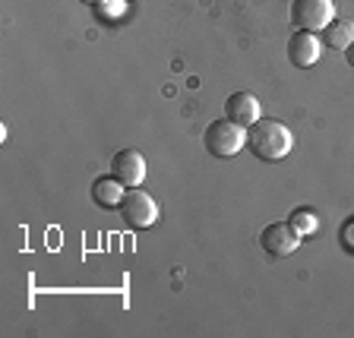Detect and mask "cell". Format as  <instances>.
Listing matches in <instances>:
<instances>
[{"instance_id":"cell-1","label":"cell","mask_w":354,"mask_h":338,"mask_svg":"<svg viewBox=\"0 0 354 338\" xmlns=\"http://www.w3.org/2000/svg\"><path fill=\"white\" fill-rule=\"evenodd\" d=\"M247 146L257 158L263 162H281L291 155V146H295V136L281 120L272 118H259L253 126H247Z\"/></svg>"},{"instance_id":"cell-2","label":"cell","mask_w":354,"mask_h":338,"mask_svg":"<svg viewBox=\"0 0 354 338\" xmlns=\"http://www.w3.org/2000/svg\"><path fill=\"white\" fill-rule=\"evenodd\" d=\"M203 146H206L209 155L215 158H234L243 146H247V126L234 124V120L221 118V120H212L203 133Z\"/></svg>"},{"instance_id":"cell-3","label":"cell","mask_w":354,"mask_h":338,"mask_svg":"<svg viewBox=\"0 0 354 338\" xmlns=\"http://www.w3.org/2000/svg\"><path fill=\"white\" fill-rule=\"evenodd\" d=\"M120 218L127 228L133 231H146L158 218V203L149 196L142 187H127L124 199H120Z\"/></svg>"},{"instance_id":"cell-4","label":"cell","mask_w":354,"mask_h":338,"mask_svg":"<svg viewBox=\"0 0 354 338\" xmlns=\"http://www.w3.org/2000/svg\"><path fill=\"white\" fill-rule=\"evenodd\" d=\"M335 19L332 0H291V26L307 32H323Z\"/></svg>"},{"instance_id":"cell-5","label":"cell","mask_w":354,"mask_h":338,"mask_svg":"<svg viewBox=\"0 0 354 338\" xmlns=\"http://www.w3.org/2000/svg\"><path fill=\"white\" fill-rule=\"evenodd\" d=\"M259 247L275 259L291 256V253L301 247V234H297L288 221H272V225H266L263 234H259Z\"/></svg>"},{"instance_id":"cell-6","label":"cell","mask_w":354,"mask_h":338,"mask_svg":"<svg viewBox=\"0 0 354 338\" xmlns=\"http://www.w3.org/2000/svg\"><path fill=\"white\" fill-rule=\"evenodd\" d=\"M319 54H323V38L317 32H307V29L291 32V38H288V60H291V66L307 70V66H313L319 60Z\"/></svg>"},{"instance_id":"cell-7","label":"cell","mask_w":354,"mask_h":338,"mask_svg":"<svg viewBox=\"0 0 354 338\" xmlns=\"http://www.w3.org/2000/svg\"><path fill=\"white\" fill-rule=\"evenodd\" d=\"M111 174L118 177L124 187H140L146 180V158L140 149H120L111 158Z\"/></svg>"},{"instance_id":"cell-8","label":"cell","mask_w":354,"mask_h":338,"mask_svg":"<svg viewBox=\"0 0 354 338\" xmlns=\"http://www.w3.org/2000/svg\"><path fill=\"white\" fill-rule=\"evenodd\" d=\"M225 118L234 120L241 126H253L263 114H259V98L253 92H231L225 102Z\"/></svg>"},{"instance_id":"cell-9","label":"cell","mask_w":354,"mask_h":338,"mask_svg":"<svg viewBox=\"0 0 354 338\" xmlns=\"http://www.w3.org/2000/svg\"><path fill=\"white\" fill-rule=\"evenodd\" d=\"M124 193H127V187L120 184L114 174H108V177H95L92 180V203L95 206H102V209H120V199H124Z\"/></svg>"},{"instance_id":"cell-10","label":"cell","mask_w":354,"mask_h":338,"mask_svg":"<svg viewBox=\"0 0 354 338\" xmlns=\"http://www.w3.org/2000/svg\"><path fill=\"white\" fill-rule=\"evenodd\" d=\"M319 35H323L326 48H332V51H345L348 44L354 41V22L351 19H339V16H335V19H332Z\"/></svg>"},{"instance_id":"cell-11","label":"cell","mask_w":354,"mask_h":338,"mask_svg":"<svg viewBox=\"0 0 354 338\" xmlns=\"http://www.w3.org/2000/svg\"><path fill=\"white\" fill-rule=\"evenodd\" d=\"M288 225H291V228H295L301 237L317 234V228H319L317 215L310 212V209H295V212H291V218H288Z\"/></svg>"},{"instance_id":"cell-12","label":"cell","mask_w":354,"mask_h":338,"mask_svg":"<svg viewBox=\"0 0 354 338\" xmlns=\"http://www.w3.org/2000/svg\"><path fill=\"white\" fill-rule=\"evenodd\" d=\"M124 3L127 0H98L95 3L98 19H118V16L124 13Z\"/></svg>"},{"instance_id":"cell-13","label":"cell","mask_w":354,"mask_h":338,"mask_svg":"<svg viewBox=\"0 0 354 338\" xmlns=\"http://www.w3.org/2000/svg\"><path fill=\"white\" fill-rule=\"evenodd\" d=\"M342 243H345L348 250L354 253V218L345 221V228H342Z\"/></svg>"},{"instance_id":"cell-14","label":"cell","mask_w":354,"mask_h":338,"mask_svg":"<svg viewBox=\"0 0 354 338\" xmlns=\"http://www.w3.org/2000/svg\"><path fill=\"white\" fill-rule=\"evenodd\" d=\"M345 60H348V66H351V70H354V41L345 48Z\"/></svg>"},{"instance_id":"cell-15","label":"cell","mask_w":354,"mask_h":338,"mask_svg":"<svg viewBox=\"0 0 354 338\" xmlns=\"http://www.w3.org/2000/svg\"><path fill=\"white\" fill-rule=\"evenodd\" d=\"M82 3H88V7H95V3H98V0H82Z\"/></svg>"}]
</instances>
